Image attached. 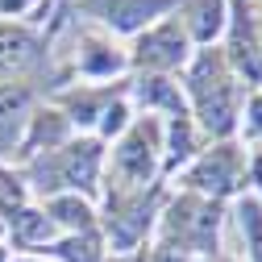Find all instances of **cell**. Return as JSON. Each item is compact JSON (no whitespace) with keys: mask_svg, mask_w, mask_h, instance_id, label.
<instances>
[{"mask_svg":"<svg viewBox=\"0 0 262 262\" xmlns=\"http://www.w3.org/2000/svg\"><path fill=\"white\" fill-rule=\"evenodd\" d=\"M221 221H225V204L204 200V195L179 191L162 200V212L154 221V250H167L179 262L191 258H221Z\"/></svg>","mask_w":262,"mask_h":262,"instance_id":"cell-3","label":"cell"},{"mask_svg":"<svg viewBox=\"0 0 262 262\" xmlns=\"http://www.w3.org/2000/svg\"><path fill=\"white\" fill-rule=\"evenodd\" d=\"M258 46H262V17H258Z\"/></svg>","mask_w":262,"mask_h":262,"instance_id":"cell-23","label":"cell"},{"mask_svg":"<svg viewBox=\"0 0 262 262\" xmlns=\"http://www.w3.org/2000/svg\"><path fill=\"white\" fill-rule=\"evenodd\" d=\"M50 262H104L108 258V246L100 237V229L96 233H62L50 250H46Z\"/></svg>","mask_w":262,"mask_h":262,"instance_id":"cell-17","label":"cell"},{"mask_svg":"<svg viewBox=\"0 0 262 262\" xmlns=\"http://www.w3.org/2000/svg\"><path fill=\"white\" fill-rule=\"evenodd\" d=\"M34 204V195H29V187H25V179H21V171L13 167V162H0V221H13L21 208H29Z\"/></svg>","mask_w":262,"mask_h":262,"instance_id":"cell-18","label":"cell"},{"mask_svg":"<svg viewBox=\"0 0 262 262\" xmlns=\"http://www.w3.org/2000/svg\"><path fill=\"white\" fill-rule=\"evenodd\" d=\"M54 0H0V21H25V25H34L42 29V13H50Z\"/></svg>","mask_w":262,"mask_h":262,"instance_id":"cell-20","label":"cell"},{"mask_svg":"<svg viewBox=\"0 0 262 262\" xmlns=\"http://www.w3.org/2000/svg\"><path fill=\"white\" fill-rule=\"evenodd\" d=\"M121 92H125V79H117V83H79V79H71V83L54 88L46 100L75 125V134H96L104 108L117 100Z\"/></svg>","mask_w":262,"mask_h":262,"instance_id":"cell-8","label":"cell"},{"mask_svg":"<svg viewBox=\"0 0 262 262\" xmlns=\"http://www.w3.org/2000/svg\"><path fill=\"white\" fill-rule=\"evenodd\" d=\"M9 262H50L46 254H21V258H9Z\"/></svg>","mask_w":262,"mask_h":262,"instance_id":"cell-21","label":"cell"},{"mask_svg":"<svg viewBox=\"0 0 262 262\" xmlns=\"http://www.w3.org/2000/svg\"><path fill=\"white\" fill-rule=\"evenodd\" d=\"M158 183H162V121L158 117H134L104 158V187L146 191Z\"/></svg>","mask_w":262,"mask_h":262,"instance_id":"cell-4","label":"cell"},{"mask_svg":"<svg viewBox=\"0 0 262 262\" xmlns=\"http://www.w3.org/2000/svg\"><path fill=\"white\" fill-rule=\"evenodd\" d=\"M125 100L138 117H158V121L187 113L179 75H129L125 79Z\"/></svg>","mask_w":262,"mask_h":262,"instance_id":"cell-9","label":"cell"},{"mask_svg":"<svg viewBox=\"0 0 262 262\" xmlns=\"http://www.w3.org/2000/svg\"><path fill=\"white\" fill-rule=\"evenodd\" d=\"M5 237H9L17 250H25V254H46L62 233L54 229V221L42 212V204H29V208H21V212L5 225Z\"/></svg>","mask_w":262,"mask_h":262,"instance_id":"cell-14","label":"cell"},{"mask_svg":"<svg viewBox=\"0 0 262 262\" xmlns=\"http://www.w3.org/2000/svg\"><path fill=\"white\" fill-rule=\"evenodd\" d=\"M104 158L108 150L96 134H75L67 146L29 158L17 171L29 195H38V200H50V195H88V200H96L104 187Z\"/></svg>","mask_w":262,"mask_h":262,"instance_id":"cell-2","label":"cell"},{"mask_svg":"<svg viewBox=\"0 0 262 262\" xmlns=\"http://www.w3.org/2000/svg\"><path fill=\"white\" fill-rule=\"evenodd\" d=\"M104 262H108V258H104Z\"/></svg>","mask_w":262,"mask_h":262,"instance_id":"cell-26","label":"cell"},{"mask_svg":"<svg viewBox=\"0 0 262 262\" xmlns=\"http://www.w3.org/2000/svg\"><path fill=\"white\" fill-rule=\"evenodd\" d=\"M42 104V92L25 79H0V162H9L34 108Z\"/></svg>","mask_w":262,"mask_h":262,"instance_id":"cell-10","label":"cell"},{"mask_svg":"<svg viewBox=\"0 0 262 262\" xmlns=\"http://www.w3.org/2000/svg\"><path fill=\"white\" fill-rule=\"evenodd\" d=\"M75 138V125L62 117L50 100H42L38 108H34V117H29V125H25V134H21V142H17V150H13V167H21V162H29V158H38V154H50V150H58V146H67Z\"/></svg>","mask_w":262,"mask_h":262,"instance_id":"cell-11","label":"cell"},{"mask_svg":"<svg viewBox=\"0 0 262 262\" xmlns=\"http://www.w3.org/2000/svg\"><path fill=\"white\" fill-rule=\"evenodd\" d=\"M258 5H262V0H258Z\"/></svg>","mask_w":262,"mask_h":262,"instance_id":"cell-25","label":"cell"},{"mask_svg":"<svg viewBox=\"0 0 262 262\" xmlns=\"http://www.w3.org/2000/svg\"><path fill=\"white\" fill-rule=\"evenodd\" d=\"M0 242H5V221H0Z\"/></svg>","mask_w":262,"mask_h":262,"instance_id":"cell-24","label":"cell"},{"mask_svg":"<svg viewBox=\"0 0 262 262\" xmlns=\"http://www.w3.org/2000/svg\"><path fill=\"white\" fill-rule=\"evenodd\" d=\"M191 42L183 34V25L175 13H167L162 21L146 25L138 38H129L125 54H129V75H179L191 58Z\"/></svg>","mask_w":262,"mask_h":262,"instance_id":"cell-6","label":"cell"},{"mask_svg":"<svg viewBox=\"0 0 262 262\" xmlns=\"http://www.w3.org/2000/svg\"><path fill=\"white\" fill-rule=\"evenodd\" d=\"M42 212L54 221L58 233H96L100 229V208L88 195H50L42 200Z\"/></svg>","mask_w":262,"mask_h":262,"instance_id":"cell-15","label":"cell"},{"mask_svg":"<svg viewBox=\"0 0 262 262\" xmlns=\"http://www.w3.org/2000/svg\"><path fill=\"white\" fill-rule=\"evenodd\" d=\"M237 134H242V142H250V150H262V88L246 92V104H242Z\"/></svg>","mask_w":262,"mask_h":262,"instance_id":"cell-19","label":"cell"},{"mask_svg":"<svg viewBox=\"0 0 262 262\" xmlns=\"http://www.w3.org/2000/svg\"><path fill=\"white\" fill-rule=\"evenodd\" d=\"M175 17L183 25L187 42L200 50V46H216L225 34V21H229V0H179Z\"/></svg>","mask_w":262,"mask_h":262,"instance_id":"cell-13","label":"cell"},{"mask_svg":"<svg viewBox=\"0 0 262 262\" xmlns=\"http://www.w3.org/2000/svg\"><path fill=\"white\" fill-rule=\"evenodd\" d=\"M233 221H237L242 242H246V262H262V195L258 191H242L237 195Z\"/></svg>","mask_w":262,"mask_h":262,"instance_id":"cell-16","label":"cell"},{"mask_svg":"<svg viewBox=\"0 0 262 262\" xmlns=\"http://www.w3.org/2000/svg\"><path fill=\"white\" fill-rule=\"evenodd\" d=\"M175 179H179V191L204 195V200H216V204L233 200V195H242L246 183H250L246 146L233 142V138H229V142H208Z\"/></svg>","mask_w":262,"mask_h":262,"instance_id":"cell-5","label":"cell"},{"mask_svg":"<svg viewBox=\"0 0 262 262\" xmlns=\"http://www.w3.org/2000/svg\"><path fill=\"white\" fill-rule=\"evenodd\" d=\"M204 146H208V138L200 134V125L187 113L183 117H167L162 121V179H175Z\"/></svg>","mask_w":262,"mask_h":262,"instance_id":"cell-12","label":"cell"},{"mask_svg":"<svg viewBox=\"0 0 262 262\" xmlns=\"http://www.w3.org/2000/svg\"><path fill=\"white\" fill-rule=\"evenodd\" d=\"M179 0H71V13L75 21L83 25H96V29H104L108 38H138L146 25L162 21L167 13H175Z\"/></svg>","mask_w":262,"mask_h":262,"instance_id":"cell-7","label":"cell"},{"mask_svg":"<svg viewBox=\"0 0 262 262\" xmlns=\"http://www.w3.org/2000/svg\"><path fill=\"white\" fill-rule=\"evenodd\" d=\"M0 262H9V242H0Z\"/></svg>","mask_w":262,"mask_h":262,"instance_id":"cell-22","label":"cell"},{"mask_svg":"<svg viewBox=\"0 0 262 262\" xmlns=\"http://www.w3.org/2000/svg\"><path fill=\"white\" fill-rule=\"evenodd\" d=\"M179 88H183V100H187V117L200 125V134L208 142L237 138V121H242V104H246L250 88L233 75L221 46L191 50L187 67L179 71Z\"/></svg>","mask_w":262,"mask_h":262,"instance_id":"cell-1","label":"cell"}]
</instances>
